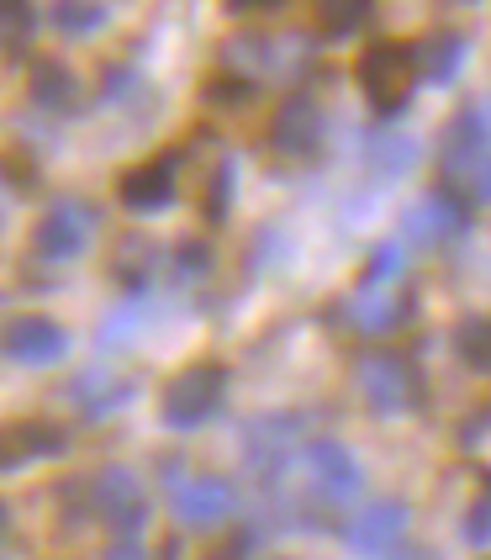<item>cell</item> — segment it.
Instances as JSON below:
<instances>
[{"label": "cell", "mask_w": 491, "mask_h": 560, "mask_svg": "<svg viewBox=\"0 0 491 560\" xmlns=\"http://www.w3.org/2000/svg\"><path fill=\"white\" fill-rule=\"evenodd\" d=\"M465 233H470V207H465V190H423L407 212H401V244L412 254H439V249H455Z\"/></svg>", "instance_id": "cell-5"}, {"label": "cell", "mask_w": 491, "mask_h": 560, "mask_svg": "<svg viewBox=\"0 0 491 560\" xmlns=\"http://www.w3.org/2000/svg\"><path fill=\"white\" fill-rule=\"evenodd\" d=\"M375 0H312V27L323 32L328 43H343L370 22Z\"/></svg>", "instance_id": "cell-21"}, {"label": "cell", "mask_w": 491, "mask_h": 560, "mask_svg": "<svg viewBox=\"0 0 491 560\" xmlns=\"http://www.w3.org/2000/svg\"><path fill=\"white\" fill-rule=\"evenodd\" d=\"M370 164H381V175H401V170L418 164V143L397 138V132H381V138H370Z\"/></svg>", "instance_id": "cell-27"}, {"label": "cell", "mask_w": 491, "mask_h": 560, "mask_svg": "<svg viewBox=\"0 0 491 560\" xmlns=\"http://www.w3.org/2000/svg\"><path fill=\"white\" fill-rule=\"evenodd\" d=\"M491 154V127L481 117V106H465L449 117L444 127V138H439V164H444V180L455 190H470L476 180V170H481V159Z\"/></svg>", "instance_id": "cell-10"}, {"label": "cell", "mask_w": 491, "mask_h": 560, "mask_svg": "<svg viewBox=\"0 0 491 560\" xmlns=\"http://www.w3.org/2000/svg\"><path fill=\"white\" fill-rule=\"evenodd\" d=\"M207 560H248L244 550H238V545H233V539H227V545H222V550H212V556Z\"/></svg>", "instance_id": "cell-36"}, {"label": "cell", "mask_w": 491, "mask_h": 560, "mask_svg": "<svg viewBox=\"0 0 491 560\" xmlns=\"http://www.w3.org/2000/svg\"><path fill=\"white\" fill-rule=\"evenodd\" d=\"M91 498H95V524L112 534H138L149 529V513H154V498L143 492V481L127 466H101L91 476Z\"/></svg>", "instance_id": "cell-7"}, {"label": "cell", "mask_w": 491, "mask_h": 560, "mask_svg": "<svg viewBox=\"0 0 491 560\" xmlns=\"http://www.w3.org/2000/svg\"><path fill=\"white\" fill-rule=\"evenodd\" d=\"M54 27L63 32V37H74V43H85V37H95V32L106 27V0H54Z\"/></svg>", "instance_id": "cell-22"}, {"label": "cell", "mask_w": 491, "mask_h": 560, "mask_svg": "<svg viewBox=\"0 0 491 560\" xmlns=\"http://www.w3.org/2000/svg\"><path fill=\"white\" fill-rule=\"evenodd\" d=\"M27 95L37 112H54V117H74L80 112V80L74 69L59 59H37L27 69Z\"/></svg>", "instance_id": "cell-18"}, {"label": "cell", "mask_w": 491, "mask_h": 560, "mask_svg": "<svg viewBox=\"0 0 491 560\" xmlns=\"http://www.w3.org/2000/svg\"><path fill=\"white\" fill-rule=\"evenodd\" d=\"M248 95H254V80L238 74V69H217L212 85H207V101H212V106H244Z\"/></svg>", "instance_id": "cell-30"}, {"label": "cell", "mask_w": 491, "mask_h": 560, "mask_svg": "<svg viewBox=\"0 0 491 560\" xmlns=\"http://www.w3.org/2000/svg\"><path fill=\"white\" fill-rule=\"evenodd\" d=\"M238 444H244V470L265 492H276L280 476L296 460V450H307V418L302 412H259L244 423Z\"/></svg>", "instance_id": "cell-2"}, {"label": "cell", "mask_w": 491, "mask_h": 560, "mask_svg": "<svg viewBox=\"0 0 491 560\" xmlns=\"http://www.w3.org/2000/svg\"><path fill=\"white\" fill-rule=\"evenodd\" d=\"M354 381H360L365 407L381 412V418H401V412H412V407L423 402V375H418V365H412L407 354H397V349L365 354Z\"/></svg>", "instance_id": "cell-6"}, {"label": "cell", "mask_w": 491, "mask_h": 560, "mask_svg": "<svg viewBox=\"0 0 491 560\" xmlns=\"http://www.w3.org/2000/svg\"><path fill=\"white\" fill-rule=\"evenodd\" d=\"M222 402H227V371L217 360H196L180 375H169V386L159 392V418H164V429L190 434V429L212 423Z\"/></svg>", "instance_id": "cell-4"}, {"label": "cell", "mask_w": 491, "mask_h": 560, "mask_svg": "<svg viewBox=\"0 0 491 560\" xmlns=\"http://www.w3.org/2000/svg\"><path fill=\"white\" fill-rule=\"evenodd\" d=\"M207 222H222L227 218V207H233V159H217V170H212V180H207Z\"/></svg>", "instance_id": "cell-29"}, {"label": "cell", "mask_w": 491, "mask_h": 560, "mask_svg": "<svg viewBox=\"0 0 491 560\" xmlns=\"http://www.w3.org/2000/svg\"><path fill=\"white\" fill-rule=\"evenodd\" d=\"M69 423L59 418H22L5 429V470H22L27 460H54L69 450Z\"/></svg>", "instance_id": "cell-17"}, {"label": "cell", "mask_w": 491, "mask_h": 560, "mask_svg": "<svg viewBox=\"0 0 491 560\" xmlns=\"http://www.w3.org/2000/svg\"><path fill=\"white\" fill-rule=\"evenodd\" d=\"M159 270H164V254H159L154 238H143V233H127L122 244H117V259H112V280L122 285L127 296H149L154 291Z\"/></svg>", "instance_id": "cell-19"}, {"label": "cell", "mask_w": 491, "mask_h": 560, "mask_svg": "<svg viewBox=\"0 0 491 560\" xmlns=\"http://www.w3.org/2000/svg\"><path fill=\"white\" fill-rule=\"evenodd\" d=\"M412 524V508L401 498H370L349 524H343V545L354 550V556H391L401 545V534Z\"/></svg>", "instance_id": "cell-11"}, {"label": "cell", "mask_w": 491, "mask_h": 560, "mask_svg": "<svg viewBox=\"0 0 491 560\" xmlns=\"http://www.w3.org/2000/svg\"><path fill=\"white\" fill-rule=\"evenodd\" d=\"M37 32V5L32 0H0V37H5V59H22Z\"/></svg>", "instance_id": "cell-24"}, {"label": "cell", "mask_w": 491, "mask_h": 560, "mask_svg": "<svg viewBox=\"0 0 491 560\" xmlns=\"http://www.w3.org/2000/svg\"><path fill=\"white\" fill-rule=\"evenodd\" d=\"M101 560H149V550H143V539H132V534H117L106 550H101Z\"/></svg>", "instance_id": "cell-32"}, {"label": "cell", "mask_w": 491, "mask_h": 560, "mask_svg": "<svg viewBox=\"0 0 491 560\" xmlns=\"http://www.w3.org/2000/svg\"><path fill=\"white\" fill-rule=\"evenodd\" d=\"M343 317H349L354 334H370V339L397 334L412 317V285L407 280L401 285H354V296L343 302Z\"/></svg>", "instance_id": "cell-14"}, {"label": "cell", "mask_w": 491, "mask_h": 560, "mask_svg": "<svg viewBox=\"0 0 491 560\" xmlns=\"http://www.w3.org/2000/svg\"><path fill=\"white\" fill-rule=\"evenodd\" d=\"M354 74H360V91H365L370 112H375L381 122L401 117V112L412 106V91L423 85L418 48H412V43H397V37L370 43L365 54H360V63H354Z\"/></svg>", "instance_id": "cell-1"}, {"label": "cell", "mask_w": 491, "mask_h": 560, "mask_svg": "<svg viewBox=\"0 0 491 560\" xmlns=\"http://www.w3.org/2000/svg\"><path fill=\"white\" fill-rule=\"evenodd\" d=\"M407 244L401 238H386L381 249L365 259V270H360V285H401L407 280Z\"/></svg>", "instance_id": "cell-25"}, {"label": "cell", "mask_w": 491, "mask_h": 560, "mask_svg": "<svg viewBox=\"0 0 491 560\" xmlns=\"http://www.w3.org/2000/svg\"><path fill=\"white\" fill-rule=\"evenodd\" d=\"M270 149L285 159H312L323 149V112L312 95H285L270 117Z\"/></svg>", "instance_id": "cell-15"}, {"label": "cell", "mask_w": 491, "mask_h": 560, "mask_svg": "<svg viewBox=\"0 0 491 560\" xmlns=\"http://www.w3.org/2000/svg\"><path fill=\"white\" fill-rule=\"evenodd\" d=\"M481 117H487V127H491V91H487V101H481Z\"/></svg>", "instance_id": "cell-37"}, {"label": "cell", "mask_w": 491, "mask_h": 560, "mask_svg": "<svg viewBox=\"0 0 491 560\" xmlns=\"http://www.w3.org/2000/svg\"><path fill=\"white\" fill-rule=\"evenodd\" d=\"M138 85H143V74L132 63H106V74H101V106H122Z\"/></svg>", "instance_id": "cell-31"}, {"label": "cell", "mask_w": 491, "mask_h": 560, "mask_svg": "<svg viewBox=\"0 0 491 560\" xmlns=\"http://www.w3.org/2000/svg\"><path fill=\"white\" fill-rule=\"evenodd\" d=\"M302 466H307L312 498L323 502V508H349V502H360V492H365V470L354 460V450L338 444V439H307Z\"/></svg>", "instance_id": "cell-8"}, {"label": "cell", "mask_w": 491, "mask_h": 560, "mask_svg": "<svg viewBox=\"0 0 491 560\" xmlns=\"http://www.w3.org/2000/svg\"><path fill=\"white\" fill-rule=\"evenodd\" d=\"M465 196H470V201H481V207H491V154L481 159V170H476V180H470Z\"/></svg>", "instance_id": "cell-33"}, {"label": "cell", "mask_w": 491, "mask_h": 560, "mask_svg": "<svg viewBox=\"0 0 491 560\" xmlns=\"http://www.w3.org/2000/svg\"><path fill=\"white\" fill-rule=\"evenodd\" d=\"M180 196V154H159V159H143L132 164L122 180H117V201L127 212H169Z\"/></svg>", "instance_id": "cell-12"}, {"label": "cell", "mask_w": 491, "mask_h": 560, "mask_svg": "<svg viewBox=\"0 0 491 560\" xmlns=\"http://www.w3.org/2000/svg\"><path fill=\"white\" fill-rule=\"evenodd\" d=\"M460 63H465V37L455 27H439L418 43V74H423V85H455L460 80Z\"/></svg>", "instance_id": "cell-20"}, {"label": "cell", "mask_w": 491, "mask_h": 560, "mask_svg": "<svg viewBox=\"0 0 491 560\" xmlns=\"http://www.w3.org/2000/svg\"><path fill=\"white\" fill-rule=\"evenodd\" d=\"M63 397L80 407L85 423H106V418H117V412L138 397V381H132V375H112V371H85L80 381H69Z\"/></svg>", "instance_id": "cell-16"}, {"label": "cell", "mask_w": 491, "mask_h": 560, "mask_svg": "<svg viewBox=\"0 0 491 560\" xmlns=\"http://www.w3.org/2000/svg\"><path fill=\"white\" fill-rule=\"evenodd\" d=\"M233 16H254V11H276V5H285V0H222Z\"/></svg>", "instance_id": "cell-34"}, {"label": "cell", "mask_w": 491, "mask_h": 560, "mask_svg": "<svg viewBox=\"0 0 491 560\" xmlns=\"http://www.w3.org/2000/svg\"><path fill=\"white\" fill-rule=\"evenodd\" d=\"M69 354V334H63L54 317L43 312H22L5 323V360L22 365V371H43V365H59Z\"/></svg>", "instance_id": "cell-13"}, {"label": "cell", "mask_w": 491, "mask_h": 560, "mask_svg": "<svg viewBox=\"0 0 491 560\" xmlns=\"http://www.w3.org/2000/svg\"><path fill=\"white\" fill-rule=\"evenodd\" d=\"M207 270H212V249H207L201 238H185L180 249L169 254V280H175V285H196Z\"/></svg>", "instance_id": "cell-28"}, {"label": "cell", "mask_w": 491, "mask_h": 560, "mask_svg": "<svg viewBox=\"0 0 491 560\" xmlns=\"http://www.w3.org/2000/svg\"><path fill=\"white\" fill-rule=\"evenodd\" d=\"M391 560H444L439 550H429V545H412V550H397Z\"/></svg>", "instance_id": "cell-35"}, {"label": "cell", "mask_w": 491, "mask_h": 560, "mask_svg": "<svg viewBox=\"0 0 491 560\" xmlns=\"http://www.w3.org/2000/svg\"><path fill=\"white\" fill-rule=\"evenodd\" d=\"M91 244H95V207L91 201H74V196L54 201L37 218V228H32V249L43 254V259H54V265L80 259Z\"/></svg>", "instance_id": "cell-9"}, {"label": "cell", "mask_w": 491, "mask_h": 560, "mask_svg": "<svg viewBox=\"0 0 491 560\" xmlns=\"http://www.w3.org/2000/svg\"><path fill=\"white\" fill-rule=\"evenodd\" d=\"M455 354H460L465 371L491 375V317H465L455 328Z\"/></svg>", "instance_id": "cell-23"}, {"label": "cell", "mask_w": 491, "mask_h": 560, "mask_svg": "<svg viewBox=\"0 0 491 560\" xmlns=\"http://www.w3.org/2000/svg\"><path fill=\"white\" fill-rule=\"evenodd\" d=\"M460 539L470 550H487L491 545V470H481V492L460 513Z\"/></svg>", "instance_id": "cell-26"}, {"label": "cell", "mask_w": 491, "mask_h": 560, "mask_svg": "<svg viewBox=\"0 0 491 560\" xmlns=\"http://www.w3.org/2000/svg\"><path fill=\"white\" fill-rule=\"evenodd\" d=\"M164 502L180 529H217L238 513V487L217 470H164Z\"/></svg>", "instance_id": "cell-3"}]
</instances>
